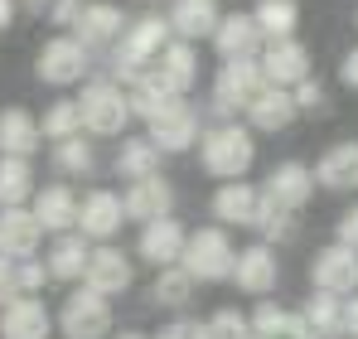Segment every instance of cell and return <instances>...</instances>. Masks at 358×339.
Masks as SVG:
<instances>
[{
	"label": "cell",
	"instance_id": "cell-14",
	"mask_svg": "<svg viewBox=\"0 0 358 339\" xmlns=\"http://www.w3.org/2000/svg\"><path fill=\"white\" fill-rule=\"evenodd\" d=\"M233 282H238V291H247V296H266V291H276V282H281V262H276V252H271L266 242L242 247L238 267H233Z\"/></svg>",
	"mask_w": 358,
	"mask_h": 339
},
{
	"label": "cell",
	"instance_id": "cell-44",
	"mask_svg": "<svg viewBox=\"0 0 358 339\" xmlns=\"http://www.w3.org/2000/svg\"><path fill=\"white\" fill-rule=\"evenodd\" d=\"M339 78H344L349 88H358V49H349V54H344V63H339Z\"/></svg>",
	"mask_w": 358,
	"mask_h": 339
},
{
	"label": "cell",
	"instance_id": "cell-4",
	"mask_svg": "<svg viewBox=\"0 0 358 339\" xmlns=\"http://www.w3.org/2000/svg\"><path fill=\"white\" fill-rule=\"evenodd\" d=\"M266 88V73H262V58H238V63H223L218 78H213V107L218 112H247L257 102V92Z\"/></svg>",
	"mask_w": 358,
	"mask_h": 339
},
{
	"label": "cell",
	"instance_id": "cell-35",
	"mask_svg": "<svg viewBox=\"0 0 358 339\" xmlns=\"http://www.w3.org/2000/svg\"><path fill=\"white\" fill-rule=\"evenodd\" d=\"M39 131H44L54 146H59V141H68V136H83V107H78L73 97H59V102L44 112Z\"/></svg>",
	"mask_w": 358,
	"mask_h": 339
},
{
	"label": "cell",
	"instance_id": "cell-43",
	"mask_svg": "<svg viewBox=\"0 0 358 339\" xmlns=\"http://www.w3.org/2000/svg\"><path fill=\"white\" fill-rule=\"evenodd\" d=\"M339 242H344V247H354V252H358V204L349 209V214H344V219H339Z\"/></svg>",
	"mask_w": 358,
	"mask_h": 339
},
{
	"label": "cell",
	"instance_id": "cell-20",
	"mask_svg": "<svg viewBox=\"0 0 358 339\" xmlns=\"http://www.w3.org/2000/svg\"><path fill=\"white\" fill-rule=\"evenodd\" d=\"M131 262H126V252L112 247V242H102V247H92V262H87V277L83 286H92L97 296H121L126 286H131Z\"/></svg>",
	"mask_w": 358,
	"mask_h": 339
},
{
	"label": "cell",
	"instance_id": "cell-28",
	"mask_svg": "<svg viewBox=\"0 0 358 339\" xmlns=\"http://www.w3.org/2000/svg\"><path fill=\"white\" fill-rule=\"evenodd\" d=\"M49 277L54 282H83L87 277V262H92V247H87V237L83 233H63L59 242L49 247Z\"/></svg>",
	"mask_w": 358,
	"mask_h": 339
},
{
	"label": "cell",
	"instance_id": "cell-48",
	"mask_svg": "<svg viewBox=\"0 0 358 339\" xmlns=\"http://www.w3.org/2000/svg\"><path fill=\"white\" fill-rule=\"evenodd\" d=\"M117 339H150V335H136V330H126V335H117Z\"/></svg>",
	"mask_w": 358,
	"mask_h": 339
},
{
	"label": "cell",
	"instance_id": "cell-34",
	"mask_svg": "<svg viewBox=\"0 0 358 339\" xmlns=\"http://www.w3.org/2000/svg\"><path fill=\"white\" fill-rule=\"evenodd\" d=\"M257 25L262 34L276 44V39H296V25H300V5L296 0H262L257 5Z\"/></svg>",
	"mask_w": 358,
	"mask_h": 339
},
{
	"label": "cell",
	"instance_id": "cell-29",
	"mask_svg": "<svg viewBox=\"0 0 358 339\" xmlns=\"http://www.w3.org/2000/svg\"><path fill=\"white\" fill-rule=\"evenodd\" d=\"M155 73L170 83V92L175 97H184L194 83H199V54H194V44H184V39H175L165 54H160V63H155Z\"/></svg>",
	"mask_w": 358,
	"mask_h": 339
},
{
	"label": "cell",
	"instance_id": "cell-13",
	"mask_svg": "<svg viewBox=\"0 0 358 339\" xmlns=\"http://www.w3.org/2000/svg\"><path fill=\"white\" fill-rule=\"evenodd\" d=\"M54 315L44 310V300L34 296H15L10 305H0V339H49Z\"/></svg>",
	"mask_w": 358,
	"mask_h": 339
},
{
	"label": "cell",
	"instance_id": "cell-1",
	"mask_svg": "<svg viewBox=\"0 0 358 339\" xmlns=\"http://www.w3.org/2000/svg\"><path fill=\"white\" fill-rule=\"evenodd\" d=\"M170 34H175V29H170V20H160V15L131 20V29L117 39V54H112V68H117L121 83H141V78L160 63V54L175 44Z\"/></svg>",
	"mask_w": 358,
	"mask_h": 339
},
{
	"label": "cell",
	"instance_id": "cell-25",
	"mask_svg": "<svg viewBox=\"0 0 358 339\" xmlns=\"http://www.w3.org/2000/svg\"><path fill=\"white\" fill-rule=\"evenodd\" d=\"M39 116H29L24 107H5L0 112V155H20V160H29L34 151H39Z\"/></svg>",
	"mask_w": 358,
	"mask_h": 339
},
{
	"label": "cell",
	"instance_id": "cell-5",
	"mask_svg": "<svg viewBox=\"0 0 358 339\" xmlns=\"http://www.w3.org/2000/svg\"><path fill=\"white\" fill-rule=\"evenodd\" d=\"M59 325L68 339H107L112 335V305L92 286H78L59 310Z\"/></svg>",
	"mask_w": 358,
	"mask_h": 339
},
{
	"label": "cell",
	"instance_id": "cell-45",
	"mask_svg": "<svg viewBox=\"0 0 358 339\" xmlns=\"http://www.w3.org/2000/svg\"><path fill=\"white\" fill-rule=\"evenodd\" d=\"M155 339H194V320H175V325H165Z\"/></svg>",
	"mask_w": 358,
	"mask_h": 339
},
{
	"label": "cell",
	"instance_id": "cell-19",
	"mask_svg": "<svg viewBox=\"0 0 358 339\" xmlns=\"http://www.w3.org/2000/svg\"><path fill=\"white\" fill-rule=\"evenodd\" d=\"M29 209H34V219L44 223V233H59V237H63V233L78 228V209H83V199H78L68 184H44V189L34 194Z\"/></svg>",
	"mask_w": 358,
	"mask_h": 339
},
{
	"label": "cell",
	"instance_id": "cell-21",
	"mask_svg": "<svg viewBox=\"0 0 358 339\" xmlns=\"http://www.w3.org/2000/svg\"><path fill=\"white\" fill-rule=\"evenodd\" d=\"M218 25H223V15H218L213 0H170V29H175L184 44H194V39H213Z\"/></svg>",
	"mask_w": 358,
	"mask_h": 339
},
{
	"label": "cell",
	"instance_id": "cell-12",
	"mask_svg": "<svg viewBox=\"0 0 358 339\" xmlns=\"http://www.w3.org/2000/svg\"><path fill=\"white\" fill-rule=\"evenodd\" d=\"M121 219H126V204H121V194L112 189H87L83 194V209H78V228H83V237H92L97 247L121 233Z\"/></svg>",
	"mask_w": 358,
	"mask_h": 339
},
{
	"label": "cell",
	"instance_id": "cell-32",
	"mask_svg": "<svg viewBox=\"0 0 358 339\" xmlns=\"http://www.w3.org/2000/svg\"><path fill=\"white\" fill-rule=\"evenodd\" d=\"M126 97H131V116H145V121H155L165 107H175V102H179L175 92H170V83H165L155 68H150L141 83H131V92H126Z\"/></svg>",
	"mask_w": 358,
	"mask_h": 339
},
{
	"label": "cell",
	"instance_id": "cell-2",
	"mask_svg": "<svg viewBox=\"0 0 358 339\" xmlns=\"http://www.w3.org/2000/svg\"><path fill=\"white\" fill-rule=\"evenodd\" d=\"M199 160L203 170L213 174V179H242L252 160H257V141H252V131L238 126V121H223V126H213V131H203V141H199Z\"/></svg>",
	"mask_w": 358,
	"mask_h": 339
},
{
	"label": "cell",
	"instance_id": "cell-15",
	"mask_svg": "<svg viewBox=\"0 0 358 339\" xmlns=\"http://www.w3.org/2000/svg\"><path fill=\"white\" fill-rule=\"evenodd\" d=\"M39 237H44V223L34 219V209H0V257L24 262L34 257Z\"/></svg>",
	"mask_w": 358,
	"mask_h": 339
},
{
	"label": "cell",
	"instance_id": "cell-7",
	"mask_svg": "<svg viewBox=\"0 0 358 339\" xmlns=\"http://www.w3.org/2000/svg\"><path fill=\"white\" fill-rule=\"evenodd\" d=\"M34 73H39V83H49V88L83 83V73H87V44H78L73 34L49 39V44L39 49V58H34Z\"/></svg>",
	"mask_w": 358,
	"mask_h": 339
},
{
	"label": "cell",
	"instance_id": "cell-27",
	"mask_svg": "<svg viewBox=\"0 0 358 339\" xmlns=\"http://www.w3.org/2000/svg\"><path fill=\"white\" fill-rule=\"evenodd\" d=\"M305 325L315 330V339H344L349 335V300L329 296V291H315L310 305H305Z\"/></svg>",
	"mask_w": 358,
	"mask_h": 339
},
{
	"label": "cell",
	"instance_id": "cell-39",
	"mask_svg": "<svg viewBox=\"0 0 358 339\" xmlns=\"http://www.w3.org/2000/svg\"><path fill=\"white\" fill-rule=\"evenodd\" d=\"M208 330H213V339H247V335H252V320H247L242 310L228 305V310H218V315L208 320Z\"/></svg>",
	"mask_w": 358,
	"mask_h": 339
},
{
	"label": "cell",
	"instance_id": "cell-46",
	"mask_svg": "<svg viewBox=\"0 0 358 339\" xmlns=\"http://www.w3.org/2000/svg\"><path fill=\"white\" fill-rule=\"evenodd\" d=\"M10 20H15V0H0V29H10Z\"/></svg>",
	"mask_w": 358,
	"mask_h": 339
},
{
	"label": "cell",
	"instance_id": "cell-23",
	"mask_svg": "<svg viewBox=\"0 0 358 339\" xmlns=\"http://www.w3.org/2000/svg\"><path fill=\"white\" fill-rule=\"evenodd\" d=\"M315 184L344 194V189H358V141H334L320 160H315Z\"/></svg>",
	"mask_w": 358,
	"mask_h": 339
},
{
	"label": "cell",
	"instance_id": "cell-24",
	"mask_svg": "<svg viewBox=\"0 0 358 339\" xmlns=\"http://www.w3.org/2000/svg\"><path fill=\"white\" fill-rule=\"evenodd\" d=\"M257 214H262V189H252V184H218V194H213V219L218 223H238V228H257Z\"/></svg>",
	"mask_w": 358,
	"mask_h": 339
},
{
	"label": "cell",
	"instance_id": "cell-11",
	"mask_svg": "<svg viewBox=\"0 0 358 339\" xmlns=\"http://www.w3.org/2000/svg\"><path fill=\"white\" fill-rule=\"evenodd\" d=\"M145 126H150V146H155V151H170V155L189 151L194 141H203V136H199V112H194L184 97H179L175 107H165L155 121H145Z\"/></svg>",
	"mask_w": 358,
	"mask_h": 339
},
{
	"label": "cell",
	"instance_id": "cell-8",
	"mask_svg": "<svg viewBox=\"0 0 358 339\" xmlns=\"http://www.w3.org/2000/svg\"><path fill=\"white\" fill-rule=\"evenodd\" d=\"M121 204H126V219H136V223H160V219H170V209H175V189H170V179L165 174H150V179H131L126 184V194H121Z\"/></svg>",
	"mask_w": 358,
	"mask_h": 339
},
{
	"label": "cell",
	"instance_id": "cell-9",
	"mask_svg": "<svg viewBox=\"0 0 358 339\" xmlns=\"http://www.w3.org/2000/svg\"><path fill=\"white\" fill-rule=\"evenodd\" d=\"M262 73H266L271 88L296 92L300 83H310V49H305L300 39H276V44H266V54H262Z\"/></svg>",
	"mask_w": 358,
	"mask_h": 339
},
{
	"label": "cell",
	"instance_id": "cell-18",
	"mask_svg": "<svg viewBox=\"0 0 358 339\" xmlns=\"http://www.w3.org/2000/svg\"><path fill=\"white\" fill-rule=\"evenodd\" d=\"M131 29V20L121 15L117 5H107V0H92V5H83V15H78V25H73V39L78 44H87V49H97V44H112Z\"/></svg>",
	"mask_w": 358,
	"mask_h": 339
},
{
	"label": "cell",
	"instance_id": "cell-17",
	"mask_svg": "<svg viewBox=\"0 0 358 339\" xmlns=\"http://www.w3.org/2000/svg\"><path fill=\"white\" fill-rule=\"evenodd\" d=\"M184 247H189V233H184V223H175V219H160V223L141 228V257L155 262V272L179 267V262H184Z\"/></svg>",
	"mask_w": 358,
	"mask_h": 339
},
{
	"label": "cell",
	"instance_id": "cell-47",
	"mask_svg": "<svg viewBox=\"0 0 358 339\" xmlns=\"http://www.w3.org/2000/svg\"><path fill=\"white\" fill-rule=\"evenodd\" d=\"M54 5H59V0H24V10H34V15H39V10H49V15H54Z\"/></svg>",
	"mask_w": 358,
	"mask_h": 339
},
{
	"label": "cell",
	"instance_id": "cell-37",
	"mask_svg": "<svg viewBox=\"0 0 358 339\" xmlns=\"http://www.w3.org/2000/svg\"><path fill=\"white\" fill-rule=\"evenodd\" d=\"M54 165H59L63 174H92V170H97V155H92V146H87L83 136H68V141L54 146Z\"/></svg>",
	"mask_w": 358,
	"mask_h": 339
},
{
	"label": "cell",
	"instance_id": "cell-6",
	"mask_svg": "<svg viewBox=\"0 0 358 339\" xmlns=\"http://www.w3.org/2000/svg\"><path fill=\"white\" fill-rule=\"evenodd\" d=\"M78 107H83V126L92 136H117L121 126L131 121V97L121 92L117 83H87Z\"/></svg>",
	"mask_w": 358,
	"mask_h": 339
},
{
	"label": "cell",
	"instance_id": "cell-40",
	"mask_svg": "<svg viewBox=\"0 0 358 339\" xmlns=\"http://www.w3.org/2000/svg\"><path fill=\"white\" fill-rule=\"evenodd\" d=\"M44 282H54V277H49V262H34V257L15 262V291H20V296H34Z\"/></svg>",
	"mask_w": 358,
	"mask_h": 339
},
{
	"label": "cell",
	"instance_id": "cell-31",
	"mask_svg": "<svg viewBox=\"0 0 358 339\" xmlns=\"http://www.w3.org/2000/svg\"><path fill=\"white\" fill-rule=\"evenodd\" d=\"M252 330L262 339H315V330L305 325V315H286L276 300H262V305H257Z\"/></svg>",
	"mask_w": 358,
	"mask_h": 339
},
{
	"label": "cell",
	"instance_id": "cell-10",
	"mask_svg": "<svg viewBox=\"0 0 358 339\" xmlns=\"http://www.w3.org/2000/svg\"><path fill=\"white\" fill-rule=\"evenodd\" d=\"M310 282H315V291L349 296V291L358 286V252H354V247H344V242L315 252V262H310Z\"/></svg>",
	"mask_w": 358,
	"mask_h": 339
},
{
	"label": "cell",
	"instance_id": "cell-30",
	"mask_svg": "<svg viewBox=\"0 0 358 339\" xmlns=\"http://www.w3.org/2000/svg\"><path fill=\"white\" fill-rule=\"evenodd\" d=\"M34 165L20 155H0V209H24L34 199Z\"/></svg>",
	"mask_w": 358,
	"mask_h": 339
},
{
	"label": "cell",
	"instance_id": "cell-26",
	"mask_svg": "<svg viewBox=\"0 0 358 339\" xmlns=\"http://www.w3.org/2000/svg\"><path fill=\"white\" fill-rule=\"evenodd\" d=\"M296 112H300V107H296V92H286V88H271V83H266V88L257 92V102L247 107V121H252L257 131H286V126L296 121Z\"/></svg>",
	"mask_w": 358,
	"mask_h": 339
},
{
	"label": "cell",
	"instance_id": "cell-42",
	"mask_svg": "<svg viewBox=\"0 0 358 339\" xmlns=\"http://www.w3.org/2000/svg\"><path fill=\"white\" fill-rule=\"evenodd\" d=\"M20 291H15V262L10 257H0V305H10Z\"/></svg>",
	"mask_w": 358,
	"mask_h": 339
},
{
	"label": "cell",
	"instance_id": "cell-49",
	"mask_svg": "<svg viewBox=\"0 0 358 339\" xmlns=\"http://www.w3.org/2000/svg\"><path fill=\"white\" fill-rule=\"evenodd\" d=\"M83 5H92V0H83Z\"/></svg>",
	"mask_w": 358,
	"mask_h": 339
},
{
	"label": "cell",
	"instance_id": "cell-3",
	"mask_svg": "<svg viewBox=\"0 0 358 339\" xmlns=\"http://www.w3.org/2000/svg\"><path fill=\"white\" fill-rule=\"evenodd\" d=\"M179 267L194 282H223V277H233L238 252H233V242H228L223 228H199V233H189V247H184V262Z\"/></svg>",
	"mask_w": 358,
	"mask_h": 339
},
{
	"label": "cell",
	"instance_id": "cell-36",
	"mask_svg": "<svg viewBox=\"0 0 358 339\" xmlns=\"http://www.w3.org/2000/svg\"><path fill=\"white\" fill-rule=\"evenodd\" d=\"M189 296H194V277L184 272V267H165V272H155V286H150V300L155 305H189Z\"/></svg>",
	"mask_w": 358,
	"mask_h": 339
},
{
	"label": "cell",
	"instance_id": "cell-41",
	"mask_svg": "<svg viewBox=\"0 0 358 339\" xmlns=\"http://www.w3.org/2000/svg\"><path fill=\"white\" fill-rule=\"evenodd\" d=\"M296 107H300V112H324V88H320L315 78L296 88Z\"/></svg>",
	"mask_w": 358,
	"mask_h": 339
},
{
	"label": "cell",
	"instance_id": "cell-33",
	"mask_svg": "<svg viewBox=\"0 0 358 339\" xmlns=\"http://www.w3.org/2000/svg\"><path fill=\"white\" fill-rule=\"evenodd\" d=\"M117 174H126V179H150V174H160V151L150 146V136H131V141H121Z\"/></svg>",
	"mask_w": 358,
	"mask_h": 339
},
{
	"label": "cell",
	"instance_id": "cell-16",
	"mask_svg": "<svg viewBox=\"0 0 358 339\" xmlns=\"http://www.w3.org/2000/svg\"><path fill=\"white\" fill-rule=\"evenodd\" d=\"M266 199H276L281 209H305L310 204V194H315V170L300 165V160H281V165L266 174V189H262Z\"/></svg>",
	"mask_w": 358,
	"mask_h": 339
},
{
	"label": "cell",
	"instance_id": "cell-38",
	"mask_svg": "<svg viewBox=\"0 0 358 339\" xmlns=\"http://www.w3.org/2000/svg\"><path fill=\"white\" fill-rule=\"evenodd\" d=\"M257 228H262L266 237H291V233H296V223H291V209H281V204H276V199H266V194H262Z\"/></svg>",
	"mask_w": 358,
	"mask_h": 339
},
{
	"label": "cell",
	"instance_id": "cell-22",
	"mask_svg": "<svg viewBox=\"0 0 358 339\" xmlns=\"http://www.w3.org/2000/svg\"><path fill=\"white\" fill-rule=\"evenodd\" d=\"M262 39H266V34H262L257 15H223V25H218V34H213V44H218L223 63H238V58H257Z\"/></svg>",
	"mask_w": 358,
	"mask_h": 339
}]
</instances>
